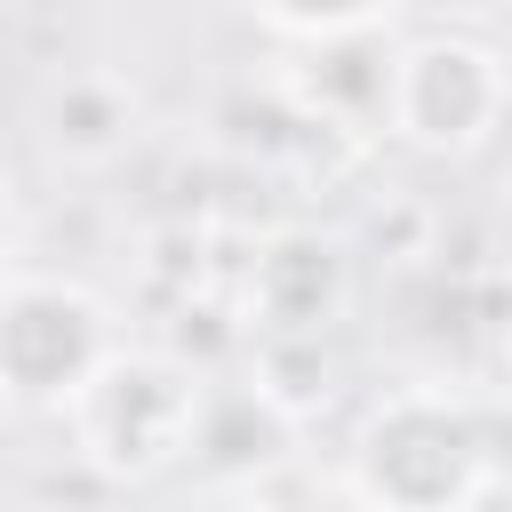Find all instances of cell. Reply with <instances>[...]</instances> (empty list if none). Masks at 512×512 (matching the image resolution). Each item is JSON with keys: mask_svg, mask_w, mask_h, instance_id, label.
Returning <instances> with one entry per match:
<instances>
[{"mask_svg": "<svg viewBox=\"0 0 512 512\" xmlns=\"http://www.w3.org/2000/svg\"><path fill=\"white\" fill-rule=\"evenodd\" d=\"M72 432L88 448V464L120 472V480H144L176 456H192V424H200V384L176 368V360H152V352H112L72 400Z\"/></svg>", "mask_w": 512, "mask_h": 512, "instance_id": "obj_3", "label": "cell"}, {"mask_svg": "<svg viewBox=\"0 0 512 512\" xmlns=\"http://www.w3.org/2000/svg\"><path fill=\"white\" fill-rule=\"evenodd\" d=\"M352 488L376 512H464L488 488V440L472 408L440 392H392L352 440Z\"/></svg>", "mask_w": 512, "mask_h": 512, "instance_id": "obj_1", "label": "cell"}, {"mask_svg": "<svg viewBox=\"0 0 512 512\" xmlns=\"http://www.w3.org/2000/svg\"><path fill=\"white\" fill-rule=\"evenodd\" d=\"M248 8L296 40H352V32H376V16L392 0H248Z\"/></svg>", "mask_w": 512, "mask_h": 512, "instance_id": "obj_7", "label": "cell"}, {"mask_svg": "<svg viewBox=\"0 0 512 512\" xmlns=\"http://www.w3.org/2000/svg\"><path fill=\"white\" fill-rule=\"evenodd\" d=\"M112 360V312L80 280H8L0 288V392L72 400Z\"/></svg>", "mask_w": 512, "mask_h": 512, "instance_id": "obj_4", "label": "cell"}, {"mask_svg": "<svg viewBox=\"0 0 512 512\" xmlns=\"http://www.w3.org/2000/svg\"><path fill=\"white\" fill-rule=\"evenodd\" d=\"M512 112V72L488 40H464V32H424L392 56V88H384V120L400 144L416 152H440V160H464L480 152Z\"/></svg>", "mask_w": 512, "mask_h": 512, "instance_id": "obj_2", "label": "cell"}, {"mask_svg": "<svg viewBox=\"0 0 512 512\" xmlns=\"http://www.w3.org/2000/svg\"><path fill=\"white\" fill-rule=\"evenodd\" d=\"M344 288H352V264L336 240L320 232H280L264 256H256V312L288 336H312L344 312Z\"/></svg>", "mask_w": 512, "mask_h": 512, "instance_id": "obj_5", "label": "cell"}, {"mask_svg": "<svg viewBox=\"0 0 512 512\" xmlns=\"http://www.w3.org/2000/svg\"><path fill=\"white\" fill-rule=\"evenodd\" d=\"M464 512H512V496H488V488H480V496H472Z\"/></svg>", "mask_w": 512, "mask_h": 512, "instance_id": "obj_8", "label": "cell"}, {"mask_svg": "<svg viewBox=\"0 0 512 512\" xmlns=\"http://www.w3.org/2000/svg\"><path fill=\"white\" fill-rule=\"evenodd\" d=\"M0 248H8V184H0Z\"/></svg>", "mask_w": 512, "mask_h": 512, "instance_id": "obj_9", "label": "cell"}, {"mask_svg": "<svg viewBox=\"0 0 512 512\" xmlns=\"http://www.w3.org/2000/svg\"><path fill=\"white\" fill-rule=\"evenodd\" d=\"M128 120H136V104L112 88V80H64L56 96H48V144L56 152H72V160H104V152H120L128 144Z\"/></svg>", "mask_w": 512, "mask_h": 512, "instance_id": "obj_6", "label": "cell"}]
</instances>
